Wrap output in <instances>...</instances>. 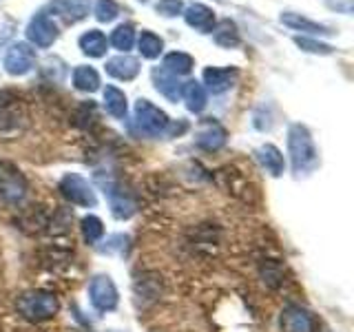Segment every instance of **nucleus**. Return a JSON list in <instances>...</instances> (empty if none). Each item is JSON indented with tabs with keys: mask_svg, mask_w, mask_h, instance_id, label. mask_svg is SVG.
Instances as JSON below:
<instances>
[{
	"mask_svg": "<svg viewBox=\"0 0 354 332\" xmlns=\"http://www.w3.org/2000/svg\"><path fill=\"white\" fill-rule=\"evenodd\" d=\"M155 11L164 18H177L184 11V0H158L155 3Z\"/></svg>",
	"mask_w": 354,
	"mask_h": 332,
	"instance_id": "obj_32",
	"label": "nucleus"
},
{
	"mask_svg": "<svg viewBox=\"0 0 354 332\" xmlns=\"http://www.w3.org/2000/svg\"><path fill=\"white\" fill-rule=\"evenodd\" d=\"M109 42L113 44L118 51L129 53L133 49V44H136V27H133L131 22H122V25H118L111 31Z\"/></svg>",
	"mask_w": 354,
	"mask_h": 332,
	"instance_id": "obj_26",
	"label": "nucleus"
},
{
	"mask_svg": "<svg viewBox=\"0 0 354 332\" xmlns=\"http://www.w3.org/2000/svg\"><path fill=\"white\" fill-rule=\"evenodd\" d=\"M279 326H281V332H317L319 330L317 317L310 313L308 308L297 306V304H290L281 310Z\"/></svg>",
	"mask_w": 354,
	"mask_h": 332,
	"instance_id": "obj_9",
	"label": "nucleus"
},
{
	"mask_svg": "<svg viewBox=\"0 0 354 332\" xmlns=\"http://www.w3.org/2000/svg\"><path fill=\"white\" fill-rule=\"evenodd\" d=\"M100 73L88 64H80L73 69V86L77 91H84V93H95L100 89Z\"/></svg>",
	"mask_w": 354,
	"mask_h": 332,
	"instance_id": "obj_24",
	"label": "nucleus"
},
{
	"mask_svg": "<svg viewBox=\"0 0 354 332\" xmlns=\"http://www.w3.org/2000/svg\"><path fill=\"white\" fill-rule=\"evenodd\" d=\"M261 277H263V282L268 284L270 288H277L281 284V277H283V270H281V266L268 259L263 266H261Z\"/></svg>",
	"mask_w": 354,
	"mask_h": 332,
	"instance_id": "obj_31",
	"label": "nucleus"
},
{
	"mask_svg": "<svg viewBox=\"0 0 354 332\" xmlns=\"http://www.w3.org/2000/svg\"><path fill=\"white\" fill-rule=\"evenodd\" d=\"M25 33L31 47H38V49H49L51 44L58 40V27H55V22L44 9L38 11L36 16H31Z\"/></svg>",
	"mask_w": 354,
	"mask_h": 332,
	"instance_id": "obj_6",
	"label": "nucleus"
},
{
	"mask_svg": "<svg viewBox=\"0 0 354 332\" xmlns=\"http://www.w3.org/2000/svg\"><path fill=\"white\" fill-rule=\"evenodd\" d=\"M20 109L18 104H7L3 102L0 104V136H5V133H16L20 127Z\"/></svg>",
	"mask_w": 354,
	"mask_h": 332,
	"instance_id": "obj_27",
	"label": "nucleus"
},
{
	"mask_svg": "<svg viewBox=\"0 0 354 332\" xmlns=\"http://www.w3.org/2000/svg\"><path fill=\"white\" fill-rule=\"evenodd\" d=\"M254 158H257L261 169L272 175V177H281L286 171V160H283V153L274 147V144H263L257 151H254Z\"/></svg>",
	"mask_w": 354,
	"mask_h": 332,
	"instance_id": "obj_18",
	"label": "nucleus"
},
{
	"mask_svg": "<svg viewBox=\"0 0 354 332\" xmlns=\"http://www.w3.org/2000/svg\"><path fill=\"white\" fill-rule=\"evenodd\" d=\"M133 124L144 138H166V129L171 124V118L160 107H155L151 100L140 98L133 111Z\"/></svg>",
	"mask_w": 354,
	"mask_h": 332,
	"instance_id": "obj_3",
	"label": "nucleus"
},
{
	"mask_svg": "<svg viewBox=\"0 0 354 332\" xmlns=\"http://www.w3.org/2000/svg\"><path fill=\"white\" fill-rule=\"evenodd\" d=\"M326 5L332 11H341V14H352V0H326Z\"/></svg>",
	"mask_w": 354,
	"mask_h": 332,
	"instance_id": "obj_34",
	"label": "nucleus"
},
{
	"mask_svg": "<svg viewBox=\"0 0 354 332\" xmlns=\"http://www.w3.org/2000/svg\"><path fill=\"white\" fill-rule=\"evenodd\" d=\"M104 188H106L104 193L109 197V204H111V210H113V215L118 219H129V217H133V213H136V208H138L136 199H133L124 191V188H122L120 184H115V182H106Z\"/></svg>",
	"mask_w": 354,
	"mask_h": 332,
	"instance_id": "obj_15",
	"label": "nucleus"
},
{
	"mask_svg": "<svg viewBox=\"0 0 354 332\" xmlns=\"http://www.w3.org/2000/svg\"><path fill=\"white\" fill-rule=\"evenodd\" d=\"M3 66L9 75H27L33 66H36V49L29 42H14L9 44V49L5 51Z\"/></svg>",
	"mask_w": 354,
	"mask_h": 332,
	"instance_id": "obj_7",
	"label": "nucleus"
},
{
	"mask_svg": "<svg viewBox=\"0 0 354 332\" xmlns=\"http://www.w3.org/2000/svg\"><path fill=\"white\" fill-rule=\"evenodd\" d=\"M182 98L191 113H202L208 104V91L199 80H188L182 86Z\"/></svg>",
	"mask_w": 354,
	"mask_h": 332,
	"instance_id": "obj_20",
	"label": "nucleus"
},
{
	"mask_svg": "<svg viewBox=\"0 0 354 332\" xmlns=\"http://www.w3.org/2000/svg\"><path fill=\"white\" fill-rule=\"evenodd\" d=\"M29 193V184L18 166L0 160V199L9 204H20Z\"/></svg>",
	"mask_w": 354,
	"mask_h": 332,
	"instance_id": "obj_4",
	"label": "nucleus"
},
{
	"mask_svg": "<svg viewBox=\"0 0 354 332\" xmlns=\"http://www.w3.org/2000/svg\"><path fill=\"white\" fill-rule=\"evenodd\" d=\"M193 66H195V58L193 55H188L184 51H171V53H166L164 55V62H162V69H166L169 73L173 75H188L193 71Z\"/></svg>",
	"mask_w": 354,
	"mask_h": 332,
	"instance_id": "obj_23",
	"label": "nucleus"
},
{
	"mask_svg": "<svg viewBox=\"0 0 354 332\" xmlns=\"http://www.w3.org/2000/svg\"><path fill=\"white\" fill-rule=\"evenodd\" d=\"M91 0H49V11L62 18L66 25H75L88 16Z\"/></svg>",
	"mask_w": 354,
	"mask_h": 332,
	"instance_id": "obj_14",
	"label": "nucleus"
},
{
	"mask_svg": "<svg viewBox=\"0 0 354 332\" xmlns=\"http://www.w3.org/2000/svg\"><path fill=\"white\" fill-rule=\"evenodd\" d=\"M138 51H140L142 58L155 60V58H160L162 51H164V40L158 36V33L144 29L140 33V38H138Z\"/></svg>",
	"mask_w": 354,
	"mask_h": 332,
	"instance_id": "obj_25",
	"label": "nucleus"
},
{
	"mask_svg": "<svg viewBox=\"0 0 354 332\" xmlns=\"http://www.w3.org/2000/svg\"><path fill=\"white\" fill-rule=\"evenodd\" d=\"M188 131V122L186 120H171L169 129H166V138H180Z\"/></svg>",
	"mask_w": 354,
	"mask_h": 332,
	"instance_id": "obj_33",
	"label": "nucleus"
},
{
	"mask_svg": "<svg viewBox=\"0 0 354 332\" xmlns=\"http://www.w3.org/2000/svg\"><path fill=\"white\" fill-rule=\"evenodd\" d=\"M16 308L27 321L40 324V321H47L58 315L60 302H58V297L49 290H27L18 297Z\"/></svg>",
	"mask_w": 354,
	"mask_h": 332,
	"instance_id": "obj_2",
	"label": "nucleus"
},
{
	"mask_svg": "<svg viewBox=\"0 0 354 332\" xmlns=\"http://www.w3.org/2000/svg\"><path fill=\"white\" fill-rule=\"evenodd\" d=\"M104 111L115 120H127V113H129L127 93L113 84H106L104 86Z\"/></svg>",
	"mask_w": 354,
	"mask_h": 332,
	"instance_id": "obj_21",
	"label": "nucleus"
},
{
	"mask_svg": "<svg viewBox=\"0 0 354 332\" xmlns=\"http://www.w3.org/2000/svg\"><path fill=\"white\" fill-rule=\"evenodd\" d=\"M213 40L217 47L221 49H237L241 44V36H239V29L237 25L232 22L230 18L219 20L215 29H213Z\"/></svg>",
	"mask_w": 354,
	"mask_h": 332,
	"instance_id": "obj_22",
	"label": "nucleus"
},
{
	"mask_svg": "<svg viewBox=\"0 0 354 332\" xmlns=\"http://www.w3.org/2000/svg\"><path fill=\"white\" fill-rule=\"evenodd\" d=\"M182 16L186 20V25L199 33H213V29L217 25L215 11L204 3H191L188 7H184Z\"/></svg>",
	"mask_w": 354,
	"mask_h": 332,
	"instance_id": "obj_13",
	"label": "nucleus"
},
{
	"mask_svg": "<svg viewBox=\"0 0 354 332\" xmlns=\"http://www.w3.org/2000/svg\"><path fill=\"white\" fill-rule=\"evenodd\" d=\"M88 299L95 310L100 313H111L115 310L120 304V295H118V288L113 284L109 275H97L91 279V286H88Z\"/></svg>",
	"mask_w": 354,
	"mask_h": 332,
	"instance_id": "obj_8",
	"label": "nucleus"
},
{
	"mask_svg": "<svg viewBox=\"0 0 354 332\" xmlns=\"http://www.w3.org/2000/svg\"><path fill=\"white\" fill-rule=\"evenodd\" d=\"M226 142H228V131L215 120H206L204 124L199 127V131L195 133V144L208 153L219 151Z\"/></svg>",
	"mask_w": 354,
	"mask_h": 332,
	"instance_id": "obj_12",
	"label": "nucleus"
},
{
	"mask_svg": "<svg viewBox=\"0 0 354 332\" xmlns=\"http://www.w3.org/2000/svg\"><path fill=\"white\" fill-rule=\"evenodd\" d=\"M77 47H80V51L88 55V58H104L109 40L100 29H88L82 33L80 40H77Z\"/></svg>",
	"mask_w": 354,
	"mask_h": 332,
	"instance_id": "obj_19",
	"label": "nucleus"
},
{
	"mask_svg": "<svg viewBox=\"0 0 354 332\" xmlns=\"http://www.w3.org/2000/svg\"><path fill=\"white\" fill-rule=\"evenodd\" d=\"M104 69L111 77H115V80H122V82H131L136 80L140 75V60L133 58L129 53H120V55H113V58H109Z\"/></svg>",
	"mask_w": 354,
	"mask_h": 332,
	"instance_id": "obj_16",
	"label": "nucleus"
},
{
	"mask_svg": "<svg viewBox=\"0 0 354 332\" xmlns=\"http://www.w3.org/2000/svg\"><path fill=\"white\" fill-rule=\"evenodd\" d=\"M80 228H82V237L86 243H97L104 235V224L102 219L95 217V215H86L82 221H80Z\"/></svg>",
	"mask_w": 354,
	"mask_h": 332,
	"instance_id": "obj_29",
	"label": "nucleus"
},
{
	"mask_svg": "<svg viewBox=\"0 0 354 332\" xmlns=\"http://www.w3.org/2000/svg\"><path fill=\"white\" fill-rule=\"evenodd\" d=\"M288 155H290L292 171L297 175H308L319 166V151L313 140V133L306 124H290L288 129Z\"/></svg>",
	"mask_w": 354,
	"mask_h": 332,
	"instance_id": "obj_1",
	"label": "nucleus"
},
{
	"mask_svg": "<svg viewBox=\"0 0 354 332\" xmlns=\"http://www.w3.org/2000/svg\"><path fill=\"white\" fill-rule=\"evenodd\" d=\"M62 197L66 202H71L75 206H82V208H93L97 204V197H95V191L91 188L82 175L77 173H66L62 175V180L58 184Z\"/></svg>",
	"mask_w": 354,
	"mask_h": 332,
	"instance_id": "obj_5",
	"label": "nucleus"
},
{
	"mask_svg": "<svg viewBox=\"0 0 354 332\" xmlns=\"http://www.w3.org/2000/svg\"><path fill=\"white\" fill-rule=\"evenodd\" d=\"M93 14L97 22H113L120 16V5L115 0H95Z\"/></svg>",
	"mask_w": 354,
	"mask_h": 332,
	"instance_id": "obj_30",
	"label": "nucleus"
},
{
	"mask_svg": "<svg viewBox=\"0 0 354 332\" xmlns=\"http://www.w3.org/2000/svg\"><path fill=\"white\" fill-rule=\"evenodd\" d=\"M151 77H153L155 89H158V93H162L166 100H169V102H180V100H182V86H184V82H180V77L169 73L166 69H162V66H160V69H153Z\"/></svg>",
	"mask_w": 354,
	"mask_h": 332,
	"instance_id": "obj_17",
	"label": "nucleus"
},
{
	"mask_svg": "<svg viewBox=\"0 0 354 332\" xmlns=\"http://www.w3.org/2000/svg\"><path fill=\"white\" fill-rule=\"evenodd\" d=\"M292 42L297 44L299 49L306 53H315V55H330L335 53V47L328 42H321L319 38H310V36H295Z\"/></svg>",
	"mask_w": 354,
	"mask_h": 332,
	"instance_id": "obj_28",
	"label": "nucleus"
},
{
	"mask_svg": "<svg viewBox=\"0 0 354 332\" xmlns=\"http://www.w3.org/2000/svg\"><path fill=\"white\" fill-rule=\"evenodd\" d=\"M202 80H204L202 84L206 86V91L219 95L237 84L239 69L237 66H206L202 73Z\"/></svg>",
	"mask_w": 354,
	"mask_h": 332,
	"instance_id": "obj_10",
	"label": "nucleus"
},
{
	"mask_svg": "<svg viewBox=\"0 0 354 332\" xmlns=\"http://www.w3.org/2000/svg\"><path fill=\"white\" fill-rule=\"evenodd\" d=\"M281 25H286L288 29L292 31H301V36H310V38H319V36H335V29L328 27V25H321L317 20H310L297 11H283L279 16Z\"/></svg>",
	"mask_w": 354,
	"mask_h": 332,
	"instance_id": "obj_11",
	"label": "nucleus"
}]
</instances>
